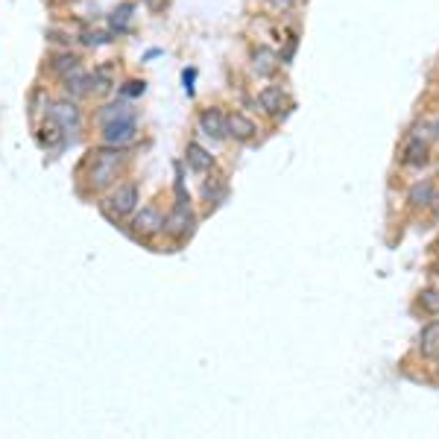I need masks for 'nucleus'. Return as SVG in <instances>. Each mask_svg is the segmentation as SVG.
Listing matches in <instances>:
<instances>
[{
	"instance_id": "obj_1",
	"label": "nucleus",
	"mask_w": 439,
	"mask_h": 439,
	"mask_svg": "<svg viewBox=\"0 0 439 439\" xmlns=\"http://www.w3.org/2000/svg\"><path fill=\"white\" fill-rule=\"evenodd\" d=\"M91 164H88V185L91 190H106L112 185H117L120 179V161H124V146H100L97 153H91Z\"/></svg>"
},
{
	"instance_id": "obj_2",
	"label": "nucleus",
	"mask_w": 439,
	"mask_h": 439,
	"mask_svg": "<svg viewBox=\"0 0 439 439\" xmlns=\"http://www.w3.org/2000/svg\"><path fill=\"white\" fill-rule=\"evenodd\" d=\"M138 202H141V188H138L135 182H124V185H117V188L112 190L109 200L100 202V211H103V217L109 220V223L120 226V220L135 214Z\"/></svg>"
},
{
	"instance_id": "obj_3",
	"label": "nucleus",
	"mask_w": 439,
	"mask_h": 439,
	"mask_svg": "<svg viewBox=\"0 0 439 439\" xmlns=\"http://www.w3.org/2000/svg\"><path fill=\"white\" fill-rule=\"evenodd\" d=\"M164 232V214L158 211V205H143L141 211L135 208L132 223H129V237L132 240H153L156 234Z\"/></svg>"
},
{
	"instance_id": "obj_4",
	"label": "nucleus",
	"mask_w": 439,
	"mask_h": 439,
	"mask_svg": "<svg viewBox=\"0 0 439 439\" xmlns=\"http://www.w3.org/2000/svg\"><path fill=\"white\" fill-rule=\"evenodd\" d=\"M47 117L67 135V138H80L82 132V112L77 106V100H56L47 106Z\"/></svg>"
},
{
	"instance_id": "obj_5",
	"label": "nucleus",
	"mask_w": 439,
	"mask_h": 439,
	"mask_svg": "<svg viewBox=\"0 0 439 439\" xmlns=\"http://www.w3.org/2000/svg\"><path fill=\"white\" fill-rule=\"evenodd\" d=\"M197 226V217L190 211V202H176V208L164 217V234H170L173 240H188Z\"/></svg>"
},
{
	"instance_id": "obj_6",
	"label": "nucleus",
	"mask_w": 439,
	"mask_h": 439,
	"mask_svg": "<svg viewBox=\"0 0 439 439\" xmlns=\"http://www.w3.org/2000/svg\"><path fill=\"white\" fill-rule=\"evenodd\" d=\"M103 143L109 146H129L138 138V120H114V124H106L100 132Z\"/></svg>"
},
{
	"instance_id": "obj_7",
	"label": "nucleus",
	"mask_w": 439,
	"mask_h": 439,
	"mask_svg": "<svg viewBox=\"0 0 439 439\" xmlns=\"http://www.w3.org/2000/svg\"><path fill=\"white\" fill-rule=\"evenodd\" d=\"M200 132H202L205 138H214V141H223V138H229V129H226V114L220 112L217 106L202 109V114H200Z\"/></svg>"
},
{
	"instance_id": "obj_8",
	"label": "nucleus",
	"mask_w": 439,
	"mask_h": 439,
	"mask_svg": "<svg viewBox=\"0 0 439 439\" xmlns=\"http://www.w3.org/2000/svg\"><path fill=\"white\" fill-rule=\"evenodd\" d=\"M62 91L67 94V100H82V97H88L94 88H91V73H85L82 67L70 70L62 77Z\"/></svg>"
},
{
	"instance_id": "obj_9",
	"label": "nucleus",
	"mask_w": 439,
	"mask_h": 439,
	"mask_svg": "<svg viewBox=\"0 0 439 439\" xmlns=\"http://www.w3.org/2000/svg\"><path fill=\"white\" fill-rule=\"evenodd\" d=\"M67 141H70V138H67V135H65V132H62V129L53 124L50 117H47V120H44V126L38 129V143L44 146L47 153H62Z\"/></svg>"
},
{
	"instance_id": "obj_10",
	"label": "nucleus",
	"mask_w": 439,
	"mask_h": 439,
	"mask_svg": "<svg viewBox=\"0 0 439 439\" xmlns=\"http://www.w3.org/2000/svg\"><path fill=\"white\" fill-rule=\"evenodd\" d=\"M258 103H261V109L266 112V114H281V109L284 106H290V100H287V91L281 88V85H266L261 94H258Z\"/></svg>"
},
{
	"instance_id": "obj_11",
	"label": "nucleus",
	"mask_w": 439,
	"mask_h": 439,
	"mask_svg": "<svg viewBox=\"0 0 439 439\" xmlns=\"http://www.w3.org/2000/svg\"><path fill=\"white\" fill-rule=\"evenodd\" d=\"M226 129H229V138H234V141H252L255 132H258L255 120L246 117V114H240V112L226 117Z\"/></svg>"
},
{
	"instance_id": "obj_12",
	"label": "nucleus",
	"mask_w": 439,
	"mask_h": 439,
	"mask_svg": "<svg viewBox=\"0 0 439 439\" xmlns=\"http://www.w3.org/2000/svg\"><path fill=\"white\" fill-rule=\"evenodd\" d=\"M132 117H135V109L129 100H114L97 112V124L106 126V124H114V120H132Z\"/></svg>"
},
{
	"instance_id": "obj_13",
	"label": "nucleus",
	"mask_w": 439,
	"mask_h": 439,
	"mask_svg": "<svg viewBox=\"0 0 439 439\" xmlns=\"http://www.w3.org/2000/svg\"><path fill=\"white\" fill-rule=\"evenodd\" d=\"M281 59L270 50V47H258V50L252 53V70H255V77L266 80V77H273V73L278 70Z\"/></svg>"
},
{
	"instance_id": "obj_14",
	"label": "nucleus",
	"mask_w": 439,
	"mask_h": 439,
	"mask_svg": "<svg viewBox=\"0 0 439 439\" xmlns=\"http://www.w3.org/2000/svg\"><path fill=\"white\" fill-rule=\"evenodd\" d=\"M188 167L193 170V173H208V170L214 167V156L208 153V150H202V146L200 143H188Z\"/></svg>"
},
{
	"instance_id": "obj_15",
	"label": "nucleus",
	"mask_w": 439,
	"mask_h": 439,
	"mask_svg": "<svg viewBox=\"0 0 439 439\" xmlns=\"http://www.w3.org/2000/svg\"><path fill=\"white\" fill-rule=\"evenodd\" d=\"M82 59L77 56V53H70V50H62V53H53L50 56V70L56 73V77L62 80L65 77V73H70V70H77V67H82L80 65Z\"/></svg>"
},
{
	"instance_id": "obj_16",
	"label": "nucleus",
	"mask_w": 439,
	"mask_h": 439,
	"mask_svg": "<svg viewBox=\"0 0 439 439\" xmlns=\"http://www.w3.org/2000/svg\"><path fill=\"white\" fill-rule=\"evenodd\" d=\"M91 88L97 94H109L114 88V67L112 65H100V67H94L91 73Z\"/></svg>"
},
{
	"instance_id": "obj_17",
	"label": "nucleus",
	"mask_w": 439,
	"mask_h": 439,
	"mask_svg": "<svg viewBox=\"0 0 439 439\" xmlns=\"http://www.w3.org/2000/svg\"><path fill=\"white\" fill-rule=\"evenodd\" d=\"M132 12H135V4H120L112 15H109V27L112 33H126L129 30V21H132Z\"/></svg>"
},
{
	"instance_id": "obj_18",
	"label": "nucleus",
	"mask_w": 439,
	"mask_h": 439,
	"mask_svg": "<svg viewBox=\"0 0 439 439\" xmlns=\"http://www.w3.org/2000/svg\"><path fill=\"white\" fill-rule=\"evenodd\" d=\"M202 197L208 200V205H211V202H214V205H223L226 197H229V185H226L223 179H211V182H205V188H202Z\"/></svg>"
},
{
	"instance_id": "obj_19",
	"label": "nucleus",
	"mask_w": 439,
	"mask_h": 439,
	"mask_svg": "<svg viewBox=\"0 0 439 439\" xmlns=\"http://www.w3.org/2000/svg\"><path fill=\"white\" fill-rule=\"evenodd\" d=\"M419 346H422V354H428V357H433V354L439 352V323H430V325L422 331Z\"/></svg>"
},
{
	"instance_id": "obj_20",
	"label": "nucleus",
	"mask_w": 439,
	"mask_h": 439,
	"mask_svg": "<svg viewBox=\"0 0 439 439\" xmlns=\"http://www.w3.org/2000/svg\"><path fill=\"white\" fill-rule=\"evenodd\" d=\"M47 106H50V100H47V94H44L41 88H36V91L30 94V117H33V120H38V114H41V112L47 114Z\"/></svg>"
},
{
	"instance_id": "obj_21",
	"label": "nucleus",
	"mask_w": 439,
	"mask_h": 439,
	"mask_svg": "<svg viewBox=\"0 0 439 439\" xmlns=\"http://www.w3.org/2000/svg\"><path fill=\"white\" fill-rule=\"evenodd\" d=\"M425 158H428V146L422 141H413L407 146V164H425Z\"/></svg>"
},
{
	"instance_id": "obj_22",
	"label": "nucleus",
	"mask_w": 439,
	"mask_h": 439,
	"mask_svg": "<svg viewBox=\"0 0 439 439\" xmlns=\"http://www.w3.org/2000/svg\"><path fill=\"white\" fill-rule=\"evenodd\" d=\"M146 91V82L143 80H129L124 82V88H120V94H124V100H132V97H141Z\"/></svg>"
},
{
	"instance_id": "obj_23",
	"label": "nucleus",
	"mask_w": 439,
	"mask_h": 439,
	"mask_svg": "<svg viewBox=\"0 0 439 439\" xmlns=\"http://www.w3.org/2000/svg\"><path fill=\"white\" fill-rule=\"evenodd\" d=\"M109 41H112L109 33H85L82 36V44H88V47H100V44H109Z\"/></svg>"
},
{
	"instance_id": "obj_24",
	"label": "nucleus",
	"mask_w": 439,
	"mask_h": 439,
	"mask_svg": "<svg viewBox=\"0 0 439 439\" xmlns=\"http://www.w3.org/2000/svg\"><path fill=\"white\" fill-rule=\"evenodd\" d=\"M410 200L413 202H419V200H430V185H419V188H413V193H410Z\"/></svg>"
},
{
	"instance_id": "obj_25",
	"label": "nucleus",
	"mask_w": 439,
	"mask_h": 439,
	"mask_svg": "<svg viewBox=\"0 0 439 439\" xmlns=\"http://www.w3.org/2000/svg\"><path fill=\"white\" fill-rule=\"evenodd\" d=\"M422 305H425L428 310H439V293H425V296H422Z\"/></svg>"
},
{
	"instance_id": "obj_26",
	"label": "nucleus",
	"mask_w": 439,
	"mask_h": 439,
	"mask_svg": "<svg viewBox=\"0 0 439 439\" xmlns=\"http://www.w3.org/2000/svg\"><path fill=\"white\" fill-rule=\"evenodd\" d=\"M182 80H185V91H188V94H193V80H197V70H193V67H190V70H185V73H182Z\"/></svg>"
},
{
	"instance_id": "obj_27",
	"label": "nucleus",
	"mask_w": 439,
	"mask_h": 439,
	"mask_svg": "<svg viewBox=\"0 0 439 439\" xmlns=\"http://www.w3.org/2000/svg\"><path fill=\"white\" fill-rule=\"evenodd\" d=\"M47 38H50V41H56V44H65V47H70V41H73V38H67L65 33H56V30H50V33H47Z\"/></svg>"
},
{
	"instance_id": "obj_28",
	"label": "nucleus",
	"mask_w": 439,
	"mask_h": 439,
	"mask_svg": "<svg viewBox=\"0 0 439 439\" xmlns=\"http://www.w3.org/2000/svg\"><path fill=\"white\" fill-rule=\"evenodd\" d=\"M270 4H273L276 9H281V12H287L293 4H296V0H270Z\"/></svg>"
},
{
	"instance_id": "obj_29",
	"label": "nucleus",
	"mask_w": 439,
	"mask_h": 439,
	"mask_svg": "<svg viewBox=\"0 0 439 439\" xmlns=\"http://www.w3.org/2000/svg\"><path fill=\"white\" fill-rule=\"evenodd\" d=\"M143 4L150 6L153 12H158V9H164V6H167V0H143Z\"/></svg>"
},
{
	"instance_id": "obj_30",
	"label": "nucleus",
	"mask_w": 439,
	"mask_h": 439,
	"mask_svg": "<svg viewBox=\"0 0 439 439\" xmlns=\"http://www.w3.org/2000/svg\"><path fill=\"white\" fill-rule=\"evenodd\" d=\"M62 4H77V0H62Z\"/></svg>"
}]
</instances>
